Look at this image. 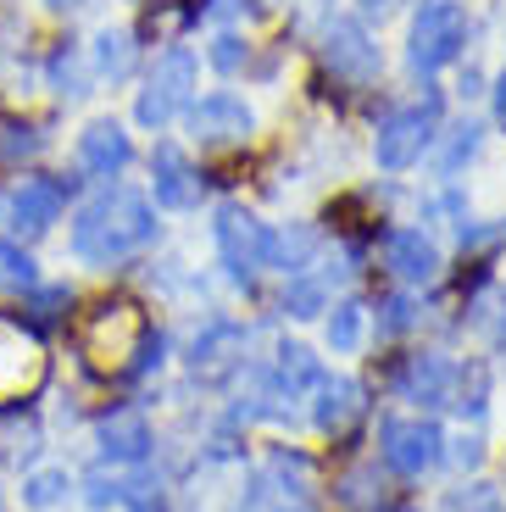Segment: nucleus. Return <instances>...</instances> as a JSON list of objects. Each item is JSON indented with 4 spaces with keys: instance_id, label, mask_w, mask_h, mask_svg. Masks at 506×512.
Masks as SVG:
<instances>
[{
    "instance_id": "f257e3e1",
    "label": "nucleus",
    "mask_w": 506,
    "mask_h": 512,
    "mask_svg": "<svg viewBox=\"0 0 506 512\" xmlns=\"http://www.w3.org/2000/svg\"><path fill=\"white\" fill-rule=\"evenodd\" d=\"M156 240V212L140 190H106L78 212L73 223V256L89 268H112L123 256L145 251Z\"/></svg>"
},
{
    "instance_id": "f03ea898",
    "label": "nucleus",
    "mask_w": 506,
    "mask_h": 512,
    "mask_svg": "<svg viewBox=\"0 0 506 512\" xmlns=\"http://www.w3.org/2000/svg\"><path fill=\"white\" fill-rule=\"evenodd\" d=\"M468 45V6L462 0H423L412 17V67L418 73H440L445 62H456Z\"/></svg>"
},
{
    "instance_id": "7ed1b4c3",
    "label": "nucleus",
    "mask_w": 506,
    "mask_h": 512,
    "mask_svg": "<svg viewBox=\"0 0 506 512\" xmlns=\"http://www.w3.org/2000/svg\"><path fill=\"white\" fill-rule=\"evenodd\" d=\"M434 123H440V95H429L423 106H406V112H390L379 123V140H373V156H379L384 173H401L412 167L434 140Z\"/></svg>"
},
{
    "instance_id": "20e7f679",
    "label": "nucleus",
    "mask_w": 506,
    "mask_h": 512,
    "mask_svg": "<svg viewBox=\"0 0 506 512\" xmlns=\"http://www.w3.org/2000/svg\"><path fill=\"white\" fill-rule=\"evenodd\" d=\"M140 340H145V318H140V307H128V301H106V307H95L84 323V357L101 362V368L128 362L140 351Z\"/></svg>"
},
{
    "instance_id": "39448f33",
    "label": "nucleus",
    "mask_w": 506,
    "mask_h": 512,
    "mask_svg": "<svg viewBox=\"0 0 506 512\" xmlns=\"http://www.w3.org/2000/svg\"><path fill=\"white\" fill-rule=\"evenodd\" d=\"M45 346H39L34 334L23 323L0 318V407H12V401H28L45 384Z\"/></svg>"
},
{
    "instance_id": "423d86ee",
    "label": "nucleus",
    "mask_w": 506,
    "mask_h": 512,
    "mask_svg": "<svg viewBox=\"0 0 506 512\" xmlns=\"http://www.w3.org/2000/svg\"><path fill=\"white\" fill-rule=\"evenodd\" d=\"M190 90H195V56L167 51L162 62H156V73H151V84H145L134 112H140L145 128H167L178 112H190Z\"/></svg>"
},
{
    "instance_id": "0eeeda50",
    "label": "nucleus",
    "mask_w": 506,
    "mask_h": 512,
    "mask_svg": "<svg viewBox=\"0 0 506 512\" xmlns=\"http://www.w3.org/2000/svg\"><path fill=\"white\" fill-rule=\"evenodd\" d=\"M212 234H217L223 262L234 268V279H251L256 268H267V256H273V234H267L245 206H223L217 223H212Z\"/></svg>"
},
{
    "instance_id": "6e6552de",
    "label": "nucleus",
    "mask_w": 506,
    "mask_h": 512,
    "mask_svg": "<svg viewBox=\"0 0 506 512\" xmlns=\"http://www.w3.org/2000/svg\"><path fill=\"white\" fill-rule=\"evenodd\" d=\"M323 62L334 67L340 78H373L384 67V56H379V45H373V34H367L356 17H334L329 23V34H323Z\"/></svg>"
},
{
    "instance_id": "1a4fd4ad",
    "label": "nucleus",
    "mask_w": 506,
    "mask_h": 512,
    "mask_svg": "<svg viewBox=\"0 0 506 512\" xmlns=\"http://www.w3.org/2000/svg\"><path fill=\"white\" fill-rule=\"evenodd\" d=\"M190 128L201 145H240L251 140L256 117L240 95H206V101H190Z\"/></svg>"
},
{
    "instance_id": "9d476101",
    "label": "nucleus",
    "mask_w": 506,
    "mask_h": 512,
    "mask_svg": "<svg viewBox=\"0 0 506 512\" xmlns=\"http://www.w3.org/2000/svg\"><path fill=\"white\" fill-rule=\"evenodd\" d=\"M384 462L390 468H401V474H423L434 457H440V429L434 423H423V418H390L384 423Z\"/></svg>"
},
{
    "instance_id": "9b49d317",
    "label": "nucleus",
    "mask_w": 506,
    "mask_h": 512,
    "mask_svg": "<svg viewBox=\"0 0 506 512\" xmlns=\"http://www.w3.org/2000/svg\"><path fill=\"white\" fill-rule=\"evenodd\" d=\"M151 173H156V206H167V212H190V206L201 201V179L190 173V162H184L178 145H156Z\"/></svg>"
},
{
    "instance_id": "f8f14e48",
    "label": "nucleus",
    "mask_w": 506,
    "mask_h": 512,
    "mask_svg": "<svg viewBox=\"0 0 506 512\" xmlns=\"http://www.w3.org/2000/svg\"><path fill=\"white\" fill-rule=\"evenodd\" d=\"M128 156H134V145H128V134L112 123V117H101V123H89L84 134H78V162H84L89 173H101V179L123 173Z\"/></svg>"
},
{
    "instance_id": "ddd939ff",
    "label": "nucleus",
    "mask_w": 506,
    "mask_h": 512,
    "mask_svg": "<svg viewBox=\"0 0 506 512\" xmlns=\"http://www.w3.org/2000/svg\"><path fill=\"white\" fill-rule=\"evenodd\" d=\"M62 184L56 179H23V190L12 195V223L23 234H45L56 218H62Z\"/></svg>"
},
{
    "instance_id": "4468645a",
    "label": "nucleus",
    "mask_w": 506,
    "mask_h": 512,
    "mask_svg": "<svg viewBox=\"0 0 506 512\" xmlns=\"http://www.w3.org/2000/svg\"><path fill=\"white\" fill-rule=\"evenodd\" d=\"M384 256H390L395 279H406V284H429L434 273H440V251H434L418 229H395L390 245H384Z\"/></svg>"
},
{
    "instance_id": "2eb2a0df",
    "label": "nucleus",
    "mask_w": 506,
    "mask_h": 512,
    "mask_svg": "<svg viewBox=\"0 0 506 512\" xmlns=\"http://www.w3.org/2000/svg\"><path fill=\"white\" fill-rule=\"evenodd\" d=\"M95 440H101V457H112V462H140L145 451H151V423H145L140 412H112V418H101Z\"/></svg>"
},
{
    "instance_id": "dca6fc26",
    "label": "nucleus",
    "mask_w": 506,
    "mask_h": 512,
    "mask_svg": "<svg viewBox=\"0 0 506 512\" xmlns=\"http://www.w3.org/2000/svg\"><path fill=\"white\" fill-rule=\"evenodd\" d=\"M451 379H456L451 362L418 357L412 368H406V396H418V401H451Z\"/></svg>"
},
{
    "instance_id": "f3484780",
    "label": "nucleus",
    "mask_w": 506,
    "mask_h": 512,
    "mask_svg": "<svg viewBox=\"0 0 506 512\" xmlns=\"http://www.w3.org/2000/svg\"><path fill=\"white\" fill-rule=\"evenodd\" d=\"M356 412H362V390H356L351 379L323 384V396H317V423H323V429H345Z\"/></svg>"
},
{
    "instance_id": "a211bd4d",
    "label": "nucleus",
    "mask_w": 506,
    "mask_h": 512,
    "mask_svg": "<svg viewBox=\"0 0 506 512\" xmlns=\"http://www.w3.org/2000/svg\"><path fill=\"white\" fill-rule=\"evenodd\" d=\"M67 490H73V479H67L62 468H39V474L23 479V507L45 512V507H56V501H67Z\"/></svg>"
},
{
    "instance_id": "6ab92c4d",
    "label": "nucleus",
    "mask_w": 506,
    "mask_h": 512,
    "mask_svg": "<svg viewBox=\"0 0 506 512\" xmlns=\"http://www.w3.org/2000/svg\"><path fill=\"white\" fill-rule=\"evenodd\" d=\"M23 290H34V256L23 245L0 240V295H23Z\"/></svg>"
},
{
    "instance_id": "aec40b11",
    "label": "nucleus",
    "mask_w": 506,
    "mask_h": 512,
    "mask_svg": "<svg viewBox=\"0 0 506 512\" xmlns=\"http://www.w3.org/2000/svg\"><path fill=\"white\" fill-rule=\"evenodd\" d=\"M128 62H134V39H128L123 28H106V34L95 39V73H101V78H123Z\"/></svg>"
},
{
    "instance_id": "412c9836",
    "label": "nucleus",
    "mask_w": 506,
    "mask_h": 512,
    "mask_svg": "<svg viewBox=\"0 0 506 512\" xmlns=\"http://www.w3.org/2000/svg\"><path fill=\"white\" fill-rule=\"evenodd\" d=\"M234 346H240V329H234V323H217V329L206 334V340H195V357H190V362H195V373H201V368H206V373L223 368V362H228L223 351H234Z\"/></svg>"
},
{
    "instance_id": "4be33fe9",
    "label": "nucleus",
    "mask_w": 506,
    "mask_h": 512,
    "mask_svg": "<svg viewBox=\"0 0 506 512\" xmlns=\"http://www.w3.org/2000/svg\"><path fill=\"white\" fill-rule=\"evenodd\" d=\"M362 334H367V312L356 307V301H345V307L329 318V346L334 351H356L362 346Z\"/></svg>"
},
{
    "instance_id": "5701e85b",
    "label": "nucleus",
    "mask_w": 506,
    "mask_h": 512,
    "mask_svg": "<svg viewBox=\"0 0 506 512\" xmlns=\"http://www.w3.org/2000/svg\"><path fill=\"white\" fill-rule=\"evenodd\" d=\"M279 390H306V384H317V362H312V351H301V346H290V351H279Z\"/></svg>"
},
{
    "instance_id": "b1692460",
    "label": "nucleus",
    "mask_w": 506,
    "mask_h": 512,
    "mask_svg": "<svg viewBox=\"0 0 506 512\" xmlns=\"http://www.w3.org/2000/svg\"><path fill=\"white\" fill-rule=\"evenodd\" d=\"M312 251H317V234L312 229H290L284 240H273V256H267V262H284V273H290V268H306Z\"/></svg>"
},
{
    "instance_id": "393cba45",
    "label": "nucleus",
    "mask_w": 506,
    "mask_h": 512,
    "mask_svg": "<svg viewBox=\"0 0 506 512\" xmlns=\"http://www.w3.org/2000/svg\"><path fill=\"white\" fill-rule=\"evenodd\" d=\"M284 307H290V318H317V312H323V284H317V279H295L290 295H284Z\"/></svg>"
},
{
    "instance_id": "a878e982",
    "label": "nucleus",
    "mask_w": 506,
    "mask_h": 512,
    "mask_svg": "<svg viewBox=\"0 0 506 512\" xmlns=\"http://www.w3.org/2000/svg\"><path fill=\"white\" fill-rule=\"evenodd\" d=\"M456 140H451V151H445V173H456L462 162H473V151H479V123H462V128H451Z\"/></svg>"
},
{
    "instance_id": "bb28decb",
    "label": "nucleus",
    "mask_w": 506,
    "mask_h": 512,
    "mask_svg": "<svg viewBox=\"0 0 506 512\" xmlns=\"http://www.w3.org/2000/svg\"><path fill=\"white\" fill-rule=\"evenodd\" d=\"M212 67H217V73H240V67H245V45L234 34H223L212 45Z\"/></svg>"
},
{
    "instance_id": "cd10ccee",
    "label": "nucleus",
    "mask_w": 506,
    "mask_h": 512,
    "mask_svg": "<svg viewBox=\"0 0 506 512\" xmlns=\"http://www.w3.org/2000/svg\"><path fill=\"white\" fill-rule=\"evenodd\" d=\"M67 301H73L67 290H39V295H34V318H39V323H51L56 312L67 307Z\"/></svg>"
},
{
    "instance_id": "c85d7f7f",
    "label": "nucleus",
    "mask_w": 506,
    "mask_h": 512,
    "mask_svg": "<svg viewBox=\"0 0 506 512\" xmlns=\"http://www.w3.org/2000/svg\"><path fill=\"white\" fill-rule=\"evenodd\" d=\"M412 323V307L406 301H390V318H384V329H406Z\"/></svg>"
},
{
    "instance_id": "c756f323",
    "label": "nucleus",
    "mask_w": 506,
    "mask_h": 512,
    "mask_svg": "<svg viewBox=\"0 0 506 512\" xmlns=\"http://www.w3.org/2000/svg\"><path fill=\"white\" fill-rule=\"evenodd\" d=\"M495 123H501V128H506V73H501V78H495Z\"/></svg>"
},
{
    "instance_id": "7c9ffc66",
    "label": "nucleus",
    "mask_w": 506,
    "mask_h": 512,
    "mask_svg": "<svg viewBox=\"0 0 506 512\" xmlns=\"http://www.w3.org/2000/svg\"><path fill=\"white\" fill-rule=\"evenodd\" d=\"M395 0H362V12H390Z\"/></svg>"
},
{
    "instance_id": "2f4dec72",
    "label": "nucleus",
    "mask_w": 506,
    "mask_h": 512,
    "mask_svg": "<svg viewBox=\"0 0 506 512\" xmlns=\"http://www.w3.org/2000/svg\"><path fill=\"white\" fill-rule=\"evenodd\" d=\"M45 6H51V12H67V6H78V0H45Z\"/></svg>"
},
{
    "instance_id": "473e14b6",
    "label": "nucleus",
    "mask_w": 506,
    "mask_h": 512,
    "mask_svg": "<svg viewBox=\"0 0 506 512\" xmlns=\"http://www.w3.org/2000/svg\"><path fill=\"white\" fill-rule=\"evenodd\" d=\"M0 512H6V496H0Z\"/></svg>"
}]
</instances>
